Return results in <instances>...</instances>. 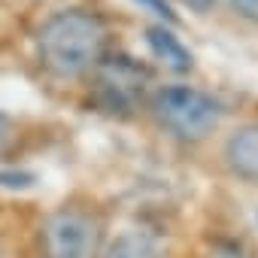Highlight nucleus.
I'll return each instance as SVG.
<instances>
[{"label": "nucleus", "mask_w": 258, "mask_h": 258, "mask_svg": "<svg viewBox=\"0 0 258 258\" xmlns=\"http://www.w3.org/2000/svg\"><path fill=\"white\" fill-rule=\"evenodd\" d=\"M106 49V28L85 10H64L43 22L37 34V52L49 73L61 79L82 76L91 70Z\"/></svg>", "instance_id": "f257e3e1"}, {"label": "nucleus", "mask_w": 258, "mask_h": 258, "mask_svg": "<svg viewBox=\"0 0 258 258\" xmlns=\"http://www.w3.org/2000/svg\"><path fill=\"white\" fill-rule=\"evenodd\" d=\"M155 115L179 140H204L207 134L216 131L222 118L219 103L188 85H170L155 94Z\"/></svg>", "instance_id": "f03ea898"}, {"label": "nucleus", "mask_w": 258, "mask_h": 258, "mask_svg": "<svg viewBox=\"0 0 258 258\" xmlns=\"http://www.w3.org/2000/svg\"><path fill=\"white\" fill-rule=\"evenodd\" d=\"M103 231L97 219L79 210H58L43 225L46 258H100Z\"/></svg>", "instance_id": "7ed1b4c3"}, {"label": "nucleus", "mask_w": 258, "mask_h": 258, "mask_svg": "<svg viewBox=\"0 0 258 258\" xmlns=\"http://www.w3.org/2000/svg\"><path fill=\"white\" fill-rule=\"evenodd\" d=\"M225 161L240 179L258 185V124H243L228 137Z\"/></svg>", "instance_id": "20e7f679"}, {"label": "nucleus", "mask_w": 258, "mask_h": 258, "mask_svg": "<svg viewBox=\"0 0 258 258\" xmlns=\"http://www.w3.org/2000/svg\"><path fill=\"white\" fill-rule=\"evenodd\" d=\"M146 46H149V52L155 55V61H161L167 70H173V73H191V67H195V55L182 46V40L170 31V28H164V25H152V28H146Z\"/></svg>", "instance_id": "39448f33"}, {"label": "nucleus", "mask_w": 258, "mask_h": 258, "mask_svg": "<svg viewBox=\"0 0 258 258\" xmlns=\"http://www.w3.org/2000/svg\"><path fill=\"white\" fill-rule=\"evenodd\" d=\"M0 185L13 188V191H28L37 185V176L28 170H0Z\"/></svg>", "instance_id": "423d86ee"}, {"label": "nucleus", "mask_w": 258, "mask_h": 258, "mask_svg": "<svg viewBox=\"0 0 258 258\" xmlns=\"http://www.w3.org/2000/svg\"><path fill=\"white\" fill-rule=\"evenodd\" d=\"M19 143V127L16 121L7 115V112H0V158H7Z\"/></svg>", "instance_id": "0eeeda50"}, {"label": "nucleus", "mask_w": 258, "mask_h": 258, "mask_svg": "<svg viewBox=\"0 0 258 258\" xmlns=\"http://www.w3.org/2000/svg\"><path fill=\"white\" fill-rule=\"evenodd\" d=\"M134 4H137V7H143L146 13H152V16L164 19V22H176V13L170 10L167 0H134Z\"/></svg>", "instance_id": "6e6552de"}, {"label": "nucleus", "mask_w": 258, "mask_h": 258, "mask_svg": "<svg viewBox=\"0 0 258 258\" xmlns=\"http://www.w3.org/2000/svg\"><path fill=\"white\" fill-rule=\"evenodd\" d=\"M231 7L240 19H249V22H258V0H231Z\"/></svg>", "instance_id": "1a4fd4ad"}, {"label": "nucleus", "mask_w": 258, "mask_h": 258, "mask_svg": "<svg viewBox=\"0 0 258 258\" xmlns=\"http://www.w3.org/2000/svg\"><path fill=\"white\" fill-rule=\"evenodd\" d=\"M179 4H182V7H188L191 13H201V16H204V13H210V10L219 4V0H179Z\"/></svg>", "instance_id": "9d476101"}]
</instances>
